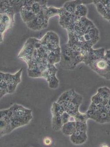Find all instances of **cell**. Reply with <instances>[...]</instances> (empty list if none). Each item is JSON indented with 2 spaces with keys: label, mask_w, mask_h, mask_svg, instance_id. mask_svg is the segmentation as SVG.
I'll return each mask as SVG.
<instances>
[{
  "label": "cell",
  "mask_w": 110,
  "mask_h": 147,
  "mask_svg": "<svg viewBox=\"0 0 110 147\" xmlns=\"http://www.w3.org/2000/svg\"><path fill=\"white\" fill-rule=\"evenodd\" d=\"M88 13V9L84 4H81L78 5L76 7L74 14L79 17H85Z\"/></svg>",
  "instance_id": "12"
},
{
  "label": "cell",
  "mask_w": 110,
  "mask_h": 147,
  "mask_svg": "<svg viewBox=\"0 0 110 147\" xmlns=\"http://www.w3.org/2000/svg\"><path fill=\"white\" fill-rule=\"evenodd\" d=\"M82 101V96L77 94L73 89H71L63 93L57 103L62 105L65 111L74 117L79 113V109Z\"/></svg>",
  "instance_id": "3"
},
{
  "label": "cell",
  "mask_w": 110,
  "mask_h": 147,
  "mask_svg": "<svg viewBox=\"0 0 110 147\" xmlns=\"http://www.w3.org/2000/svg\"><path fill=\"white\" fill-rule=\"evenodd\" d=\"M87 138V132L76 130L71 136V140L74 144H81L86 142Z\"/></svg>",
  "instance_id": "7"
},
{
  "label": "cell",
  "mask_w": 110,
  "mask_h": 147,
  "mask_svg": "<svg viewBox=\"0 0 110 147\" xmlns=\"http://www.w3.org/2000/svg\"><path fill=\"white\" fill-rule=\"evenodd\" d=\"M20 13L23 21L26 23L32 21L36 16L32 11L31 7L23 6L20 10Z\"/></svg>",
  "instance_id": "8"
},
{
  "label": "cell",
  "mask_w": 110,
  "mask_h": 147,
  "mask_svg": "<svg viewBox=\"0 0 110 147\" xmlns=\"http://www.w3.org/2000/svg\"><path fill=\"white\" fill-rule=\"evenodd\" d=\"M84 1H67L64 4L63 8L65 11L71 13H74L76 7L78 5L84 4Z\"/></svg>",
  "instance_id": "11"
},
{
  "label": "cell",
  "mask_w": 110,
  "mask_h": 147,
  "mask_svg": "<svg viewBox=\"0 0 110 147\" xmlns=\"http://www.w3.org/2000/svg\"><path fill=\"white\" fill-rule=\"evenodd\" d=\"M14 14V12L10 9L1 13V42H2L4 34L13 24Z\"/></svg>",
  "instance_id": "4"
},
{
  "label": "cell",
  "mask_w": 110,
  "mask_h": 147,
  "mask_svg": "<svg viewBox=\"0 0 110 147\" xmlns=\"http://www.w3.org/2000/svg\"><path fill=\"white\" fill-rule=\"evenodd\" d=\"M44 144H45V145H50L52 144V140L50 138L46 137L44 138L43 140Z\"/></svg>",
  "instance_id": "14"
},
{
  "label": "cell",
  "mask_w": 110,
  "mask_h": 147,
  "mask_svg": "<svg viewBox=\"0 0 110 147\" xmlns=\"http://www.w3.org/2000/svg\"><path fill=\"white\" fill-rule=\"evenodd\" d=\"M48 21L44 16L43 10L33 20L26 23L29 28L34 31H39L46 28L48 26Z\"/></svg>",
  "instance_id": "5"
},
{
  "label": "cell",
  "mask_w": 110,
  "mask_h": 147,
  "mask_svg": "<svg viewBox=\"0 0 110 147\" xmlns=\"http://www.w3.org/2000/svg\"><path fill=\"white\" fill-rule=\"evenodd\" d=\"M91 100L90 106L86 113L88 119L100 124L110 123V89L106 87L99 88Z\"/></svg>",
  "instance_id": "1"
},
{
  "label": "cell",
  "mask_w": 110,
  "mask_h": 147,
  "mask_svg": "<svg viewBox=\"0 0 110 147\" xmlns=\"http://www.w3.org/2000/svg\"><path fill=\"white\" fill-rule=\"evenodd\" d=\"M87 65L100 76L110 80V49L91 48L88 52Z\"/></svg>",
  "instance_id": "2"
},
{
  "label": "cell",
  "mask_w": 110,
  "mask_h": 147,
  "mask_svg": "<svg viewBox=\"0 0 110 147\" xmlns=\"http://www.w3.org/2000/svg\"><path fill=\"white\" fill-rule=\"evenodd\" d=\"M62 130L63 134L67 136H71L76 131L75 121H69L62 125Z\"/></svg>",
  "instance_id": "10"
},
{
  "label": "cell",
  "mask_w": 110,
  "mask_h": 147,
  "mask_svg": "<svg viewBox=\"0 0 110 147\" xmlns=\"http://www.w3.org/2000/svg\"><path fill=\"white\" fill-rule=\"evenodd\" d=\"M100 1L105 10L107 16L106 19L110 22V1Z\"/></svg>",
  "instance_id": "13"
},
{
  "label": "cell",
  "mask_w": 110,
  "mask_h": 147,
  "mask_svg": "<svg viewBox=\"0 0 110 147\" xmlns=\"http://www.w3.org/2000/svg\"><path fill=\"white\" fill-rule=\"evenodd\" d=\"M65 111L62 105L58 103H55L53 105L52 112L53 114L52 119V126L54 130H59L61 129L62 124V115Z\"/></svg>",
  "instance_id": "6"
},
{
  "label": "cell",
  "mask_w": 110,
  "mask_h": 147,
  "mask_svg": "<svg viewBox=\"0 0 110 147\" xmlns=\"http://www.w3.org/2000/svg\"><path fill=\"white\" fill-rule=\"evenodd\" d=\"M46 5H45L42 6L43 13L46 20L49 21V19L51 17L54 16H59L61 11V8H56L53 7H47Z\"/></svg>",
  "instance_id": "9"
}]
</instances>
